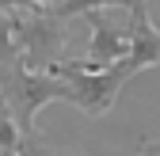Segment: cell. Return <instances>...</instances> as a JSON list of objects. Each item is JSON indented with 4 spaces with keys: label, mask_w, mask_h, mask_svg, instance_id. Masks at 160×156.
Instances as JSON below:
<instances>
[{
    "label": "cell",
    "mask_w": 160,
    "mask_h": 156,
    "mask_svg": "<svg viewBox=\"0 0 160 156\" xmlns=\"http://www.w3.org/2000/svg\"><path fill=\"white\" fill-rule=\"evenodd\" d=\"M53 76H61L69 84V107L84 110L88 118H103V114L118 103V91H122L137 72H145L133 57H122L111 69H88L84 61H57L50 69Z\"/></svg>",
    "instance_id": "cell-1"
},
{
    "label": "cell",
    "mask_w": 160,
    "mask_h": 156,
    "mask_svg": "<svg viewBox=\"0 0 160 156\" xmlns=\"http://www.w3.org/2000/svg\"><path fill=\"white\" fill-rule=\"evenodd\" d=\"M0 95L12 107L19 133H34V114L50 103H69V84L53 72H31L27 65H15L12 76L0 84Z\"/></svg>",
    "instance_id": "cell-2"
},
{
    "label": "cell",
    "mask_w": 160,
    "mask_h": 156,
    "mask_svg": "<svg viewBox=\"0 0 160 156\" xmlns=\"http://www.w3.org/2000/svg\"><path fill=\"white\" fill-rule=\"evenodd\" d=\"M23 12H38L31 0H0V15H23Z\"/></svg>",
    "instance_id": "cell-10"
},
{
    "label": "cell",
    "mask_w": 160,
    "mask_h": 156,
    "mask_svg": "<svg viewBox=\"0 0 160 156\" xmlns=\"http://www.w3.org/2000/svg\"><path fill=\"white\" fill-rule=\"evenodd\" d=\"M84 19L92 23L88 57H84V65H88V69H111L114 61L130 57V34H126V27L111 23L103 12H88Z\"/></svg>",
    "instance_id": "cell-4"
},
{
    "label": "cell",
    "mask_w": 160,
    "mask_h": 156,
    "mask_svg": "<svg viewBox=\"0 0 160 156\" xmlns=\"http://www.w3.org/2000/svg\"><path fill=\"white\" fill-rule=\"evenodd\" d=\"M15 19V46L19 57L31 72H50L65 53V19H57L53 12L38 8V12H23V15H12Z\"/></svg>",
    "instance_id": "cell-3"
},
{
    "label": "cell",
    "mask_w": 160,
    "mask_h": 156,
    "mask_svg": "<svg viewBox=\"0 0 160 156\" xmlns=\"http://www.w3.org/2000/svg\"><path fill=\"white\" fill-rule=\"evenodd\" d=\"M126 34H130V57L141 69H152L160 61V31L156 23L149 19V8L145 4H137L126 19Z\"/></svg>",
    "instance_id": "cell-5"
},
{
    "label": "cell",
    "mask_w": 160,
    "mask_h": 156,
    "mask_svg": "<svg viewBox=\"0 0 160 156\" xmlns=\"http://www.w3.org/2000/svg\"><path fill=\"white\" fill-rule=\"evenodd\" d=\"M34 8H53V4H61V0H31Z\"/></svg>",
    "instance_id": "cell-12"
},
{
    "label": "cell",
    "mask_w": 160,
    "mask_h": 156,
    "mask_svg": "<svg viewBox=\"0 0 160 156\" xmlns=\"http://www.w3.org/2000/svg\"><path fill=\"white\" fill-rule=\"evenodd\" d=\"M137 4H145V0H61V4H53V8H46V12H53L57 19H72V15L107 12V8H126V12H133Z\"/></svg>",
    "instance_id": "cell-6"
},
{
    "label": "cell",
    "mask_w": 160,
    "mask_h": 156,
    "mask_svg": "<svg viewBox=\"0 0 160 156\" xmlns=\"http://www.w3.org/2000/svg\"><path fill=\"white\" fill-rule=\"evenodd\" d=\"M19 141H23V133L12 118V107L0 95V156H19Z\"/></svg>",
    "instance_id": "cell-8"
},
{
    "label": "cell",
    "mask_w": 160,
    "mask_h": 156,
    "mask_svg": "<svg viewBox=\"0 0 160 156\" xmlns=\"http://www.w3.org/2000/svg\"><path fill=\"white\" fill-rule=\"evenodd\" d=\"M141 156H160V137H145L141 141Z\"/></svg>",
    "instance_id": "cell-11"
},
{
    "label": "cell",
    "mask_w": 160,
    "mask_h": 156,
    "mask_svg": "<svg viewBox=\"0 0 160 156\" xmlns=\"http://www.w3.org/2000/svg\"><path fill=\"white\" fill-rule=\"evenodd\" d=\"M19 156H57L38 133H23V141H19Z\"/></svg>",
    "instance_id": "cell-9"
},
{
    "label": "cell",
    "mask_w": 160,
    "mask_h": 156,
    "mask_svg": "<svg viewBox=\"0 0 160 156\" xmlns=\"http://www.w3.org/2000/svg\"><path fill=\"white\" fill-rule=\"evenodd\" d=\"M15 65H23L19 46H15V19L12 15H0V84L12 76Z\"/></svg>",
    "instance_id": "cell-7"
}]
</instances>
